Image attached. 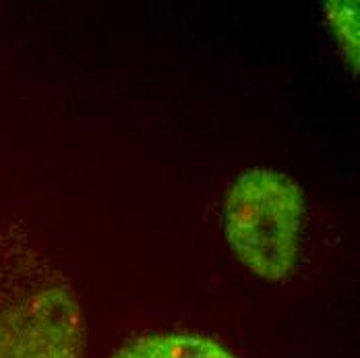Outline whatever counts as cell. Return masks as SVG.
<instances>
[{"label": "cell", "instance_id": "6da1fadb", "mask_svg": "<svg viewBox=\"0 0 360 358\" xmlns=\"http://www.w3.org/2000/svg\"><path fill=\"white\" fill-rule=\"evenodd\" d=\"M302 188L278 170L252 168L226 199V236L232 252L255 276L276 282L292 274L304 222Z\"/></svg>", "mask_w": 360, "mask_h": 358}, {"label": "cell", "instance_id": "7a4b0ae2", "mask_svg": "<svg viewBox=\"0 0 360 358\" xmlns=\"http://www.w3.org/2000/svg\"><path fill=\"white\" fill-rule=\"evenodd\" d=\"M85 325L71 288L48 282L0 309V358H83Z\"/></svg>", "mask_w": 360, "mask_h": 358}, {"label": "cell", "instance_id": "3957f363", "mask_svg": "<svg viewBox=\"0 0 360 358\" xmlns=\"http://www.w3.org/2000/svg\"><path fill=\"white\" fill-rule=\"evenodd\" d=\"M112 358H236V354L201 333L158 331L131 340Z\"/></svg>", "mask_w": 360, "mask_h": 358}, {"label": "cell", "instance_id": "277c9868", "mask_svg": "<svg viewBox=\"0 0 360 358\" xmlns=\"http://www.w3.org/2000/svg\"><path fill=\"white\" fill-rule=\"evenodd\" d=\"M327 21L338 37L340 48L359 71V2H327Z\"/></svg>", "mask_w": 360, "mask_h": 358}]
</instances>
